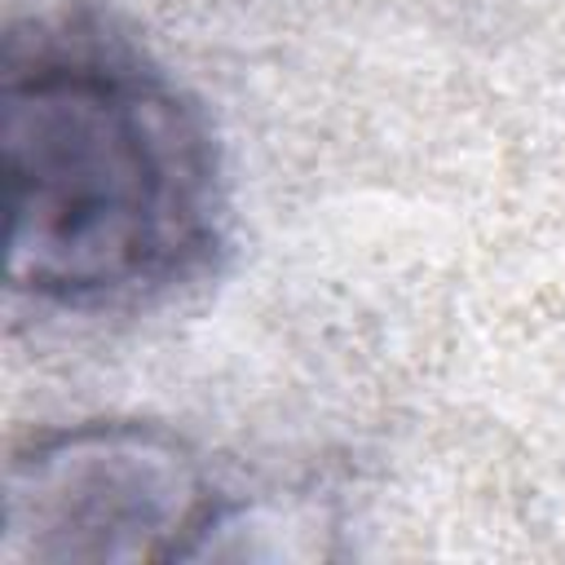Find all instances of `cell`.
I'll list each match as a JSON object with an SVG mask.
<instances>
[{
    "instance_id": "obj_1",
    "label": "cell",
    "mask_w": 565,
    "mask_h": 565,
    "mask_svg": "<svg viewBox=\"0 0 565 565\" xmlns=\"http://www.w3.org/2000/svg\"><path fill=\"white\" fill-rule=\"evenodd\" d=\"M0 154L9 287L97 309L190 278L221 234L199 106L110 26L53 13L4 35Z\"/></svg>"
},
{
    "instance_id": "obj_2",
    "label": "cell",
    "mask_w": 565,
    "mask_h": 565,
    "mask_svg": "<svg viewBox=\"0 0 565 565\" xmlns=\"http://www.w3.org/2000/svg\"><path fill=\"white\" fill-rule=\"evenodd\" d=\"M221 525L199 455L154 424H71L31 437L4 468L0 561H172Z\"/></svg>"
}]
</instances>
